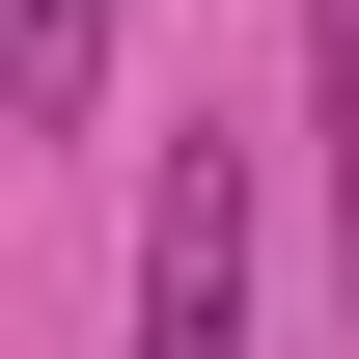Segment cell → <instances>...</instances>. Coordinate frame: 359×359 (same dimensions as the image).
I'll return each mask as SVG.
<instances>
[{"label": "cell", "mask_w": 359, "mask_h": 359, "mask_svg": "<svg viewBox=\"0 0 359 359\" xmlns=\"http://www.w3.org/2000/svg\"><path fill=\"white\" fill-rule=\"evenodd\" d=\"M83 83H111V0H28V28H0V111H28V138H83Z\"/></svg>", "instance_id": "7a4b0ae2"}, {"label": "cell", "mask_w": 359, "mask_h": 359, "mask_svg": "<svg viewBox=\"0 0 359 359\" xmlns=\"http://www.w3.org/2000/svg\"><path fill=\"white\" fill-rule=\"evenodd\" d=\"M304 166H332V276H359V0H304Z\"/></svg>", "instance_id": "3957f363"}, {"label": "cell", "mask_w": 359, "mask_h": 359, "mask_svg": "<svg viewBox=\"0 0 359 359\" xmlns=\"http://www.w3.org/2000/svg\"><path fill=\"white\" fill-rule=\"evenodd\" d=\"M138 359H249V138H194L138 222Z\"/></svg>", "instance_id": "6da1fadb"}]
</instances>
